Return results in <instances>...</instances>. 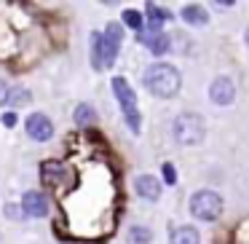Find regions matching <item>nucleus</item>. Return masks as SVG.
<instances>
[{"instance_id": "f257e3e1", "label": "nucleus", "mask_w": 249, "mask_h": 244, "mask_svg": "<svg viewBox=\"0 0 249 244\" xmlns=\"http://www.w3.org/2000/svg\"><path fill=\"white\" fill-rule=\"evenodd\" d=\"M142 83H145V89L153 94V97L172 99V97L179 94L182 75H179V70L174 65H169V62H153V65L145 70V75H142Z\"/></svg>"}, {"instance_id": "f03ea898", "label": "nucleus", "mask_w": 249, "mask_h": 244, "mask_svg": "<svg viewBox=\"0 0 249 244\" xmlns=\"http://www.w3.org/2000/svg\"><path fill=\"white\" fill-rule=\"evenodd\" d=\"M172 134L179 145H198L206 137V124L198 113H179L172 124Z\"/></svg>"}, {"instance_id": "7ed1b4c3", "label": "nucleus", "mask_w": 249, "mask_h": 244, "mask_svg": "<svg viewBox=\"0 0 249 244\" xmlns=\"http://www.w3.org/2000/svg\"><path fill=\"white\" fill-rule=\"evenodd\" d=\"M113 94H115V99H118V105H121V110H124V118H126V124H129V129L134 131V134H140V129H142V115H140V110H137V94H134V89L129 86V81L126 78H121V75H115L113 78Z\"/></svg>"}, {"instance_id": "20e7f679", "label": "nucleus", "mask_w": 249, "mask_h": 244, "mask_svg": "<svg viewBox=\"0 0 249 244\" xmlns=\"http://www.w3.org/2000/svg\"><path fill=\"white\" fill-rule=\"evenodd\" d=\"M190 215L196 217V220H204V223H212L217 220V217L222 215V199L220 193H214V190H196L193 196H190Z\"/></svg>"}, {"instance_id": "39448f33", "label": "nucleus", "mask_w": 249, "mask_h": 244, "mask_svg": "<svg viewBox=\"0 0 249 244\" xmlns=\"http://www.w3.org/2000/svg\"><path fill=\"white\" fill-rule=\"evenodd\" d=\"M124 43V24L118 22H110L107 30L102 33V49H105V70L113 67L115 56H118V49Z\"/></svg>"}, {"instance_id": "423d86ee", "label": "nucleus", "mask_w": 249, "mask_h": 244, "mask_svg": "<svg viewBox=\"0 0 249 244\" xmlns=\"http://www.w3.org/2000/svg\"><path fill=\"white\" fill-rule=\"evenodd\" d=\"M24 131H27V137L35 140V142H49L51 137H54V124H51L49 115L33 113V115H27V121H24Z\"/></svg>"}, {"instance_id": "0eeeda50", "label": "nucleus", "mask_w": 249, "mask_h": 244, "mask_svg": "<svg viewBox=\"0 0 249 244\" xmlns=\"http://www.w3.org/2000/svg\"><path fill=\"white\" fill-rule=\"evenodd\" d=\"M209 99L214 105H233V99H236V86H233V81L228 75H220L212 81L209 86Z\"/></svg>"}, {"instance_id": "6e6552de", "label": "nucleus", "mask_w": 249, "mask_h": 244, "mask_svg": "<svg viewBox=\"0 0 249 244\" xmlns=\"http://www.w3.org/2000/svg\"><path fill=\"white\" fill-rule=\"evenodd\" d=\"M137 40L145 43L156 56H161L169 51V35L163 33V30H140V33H137Z\"/></svg>"}, {"instance_id": "1a4fd4ad", "label": "nucleus", "mask_w": 249, "mask_h": 244, "mask_svg": "<svg viewBox=\"0 0 249 244\" xmlns=\"http://www.w3.org/2000/svg\"><path fill=\"white\" fill-rule=\"evenodd\" d=\"M22 209H24V215H30V217H46L49 215V199H46L40 190H27V193L22 196Z\"/></svg>"}, {"instance_id": "9d476101", "label": "nucleus", "mask_w": 249, "mask_h": 244, "mask_svg": "<svg viewBox=\"0 0 249 244\" xmlns=\"http://www.w3.org/2000/svg\"><path fill=\"white\" fill-rule=\"evenodd\" d=\"M134 190L145 201H158L161 199V180L153 177V174H140V177L134 180Z\"/></svg>"}, {"instance_id": "9b49d317", "label": "nucleus", "mask_w": 249, "mask_h": 244, "mask_svg": "<svg viewBox=\"0 0 249 244\" xmlns=\"http://www.w3.org/2000/svg\"><path fill=\"white\" fill-rule=\"evenodd\" d=\"M169 244H201V233L193 225H179L172 228L169 233Z\"/></svg>"}, {"instance_id": "f8f14e48", "label": "nucleus", "mask_w": 249, "mask_h": 244, "mask_svg": "<svg viewBox=\"0 0 249 244\" xmlns=\"http://www.w3.org/2000/svg\"><path fill=\"white\" fill-rule=\"evenodd\" d=\"M40 177L51 185H59L62 180H65V167H62L59 161H43L40 164Z\"/></svg>"}, {"instance_id": "ddd939ff", "label": "nucleus", "mask_w": 249, "mask_h": 244, "mask_svg": "<svg viewBox=\"0 0 249 244\" xmlns=\"http://www.w3.org/2000/svg\"><path fill=\"white\" fill-rule=\"evenodd\" d=\"M179 17H182V22L193 24V27H204V24L209 22V14H206L201 6H185Z\"/></svg>"}, {"instance_id": "4468645a", "label": "nucleus", "mask_w": 249, "mask_h": 244, "mask_svg": "<svg viewBox=\"0 0 249 244\" xmlns=\"http://www.w3.org/2000/svg\"><path fill=\"white\" fill-rule=\"evenodd\" d=\"M166 19H172V14L166 8H158L153 3H147V30H161V24Z\"/></svg>"}, {"instance_id": "2eb2a0df", "label": "nucleus", "mask_w": 249, "mask_h": 244, "mask_svg": "<svg viewBox=\"0 0 249 244\" xmlns=\"http://www.w3.org/2000/svg\"><path fill=\"white\" fill-rule=\"evenodd\" d=\"M91 67L105 70V49H102V33H91Z\"/></svg>"}, {"instance_id": "dca6fc26", "label": "nucleus", "mask_w": 249, "mask_h": 244, "mask_svg": "<svg viewBox=\"0 0 249 244\" xmlns=\"http://www.w3.org/2000/svg\"><path fill=\"white\" fill-rule=\"evenodd\" d=\"M72 118H75L78 126H91L94 121H97V110H94L91 105L81 102V105L75 108V113H72Z\"/></svg>"}, {"instance_id": "f3484780", "label": "nucleus", "mask_w": 249, "mask_h": 244, "mask_svg": "<svg viewBox=\"0 0 249 244\" xmlns=\"http://www.w3.org/2000/svg\"><path fill=\"white\" fill-rule=\"evenodd\" d=\"M124 24L140 33V30H145V17H142L140 11H134V8H126L124 11Z\"/></svg>"}, {"instance_id": "a211bd4d", "label": "nucleus", "mask_w": 249, "mask_h": 244, "mask_svg": "<svg viewBox=\"0 0 249 244\" xmlns=\"http://www.w3.org/2000/svg\"><path fill=\"white\" fill-rule=\"evenodd\" d=\"M30 99H33V97H30V89H22V86H17V89L11 92V97H8V102H11L14 108H22V105H27Z\"/></svg>"}, {"instance_id": "6ab92c4d", "label": "nucleus", "mask_w": 249, "mask_h": 244, "mask_svg": "<svg viewBox=\"0 0 249 244\" xmlns=\"http://www.w3.org/2000/svg\"><path fill=\"white\" fill-rule=\"evenodd\" d=\"M129 239H131L134 244H147V242L153 239V233L147 231V228H140V225H134V228L129 231Z\"/></svg>"}, {"instance_id": "aec40b11", "label": "nucleus", "mask_w": 249, "mask_h": 244, "mask_svg": "<svg viewBox=\"0 0 249 244\" xmlns=\"http://www.w3.org/2000/svg\"><path fill=\"white\" fill-rule=\"evenodd\" d=\"M161 172H163V183H166V185H174V183H177V172H174L172 164H163Z\"/></svg>"}, {"instance_id": "412c9836", "label": "nucleus", "mask_w": 249, "mask_h": 244, "mask_svg": "<svg viewBox=\"0 0 249 244\" xmlns=\"http://www.w3.org/2000/svg\"><path fill=\"white\" fill-rule=\"evenodd\" d=\"M8 97H11V89H8L6 81H0V105H6Z\"/></svg>"}, {"instance_id": "4be33fe9", "label": "nucleus", "mask_w": 249, "mask_h": 244, "mask_svg": "<svg viewBox=\"0 0 249 244\" xmlns=\"http://www.w3.org/2000/svg\"><path fill=\"white\" fill-rule=\"evenodd\" d=\"M0 121H3V126L11 129V126H17V113H3V115H0Z\"/></svg>"}, {"instance_id": "5701e85b", "label": "nucleus", "mask_w": 249, "mask_h": 244, "mask_svg": "<svg viewBox=\"0 0 249 244\" xmlns=\"http://www.w3.org/2000/svg\"><path fill=\"white\" fill-rule=\"evenodd\" d=\"M244 40H247V46H249V27H247V35H244Z\"/></svg>"}]
</instances>
